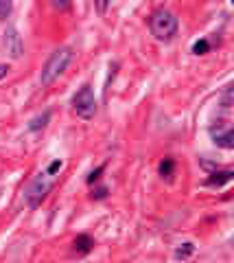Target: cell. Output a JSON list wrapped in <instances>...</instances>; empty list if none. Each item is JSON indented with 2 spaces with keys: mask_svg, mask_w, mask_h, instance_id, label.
Instances as JSON below:
<instances>
[{
  "mask_svg": "<svg viewBox=\"0 0 234 263\" xmlns=\"http://www.w3.org/2000/svg\"><path fill=\"white\" fill-rule=\"evenodd\" d=\"M70 60H73V51L68 46L57 48V51L51 53V57L46 60V64L42 68V75H39V84L42 86H51L61 72L68 68Z\"/></svg>",
  "mask_w": 234,
  "mask_h": 263,
  "instance_id": "obj_1",
  "label": "cell"
},
{
  "mask_svg": "<svg viewBox=\"0 0 234 263\" xmlns=\"http://www.w3.org/2000/svg\"><path fill=\"white\" fill-rule=\"evenodd\" d=\"M149 26H151V33L156 35V40L166 42V40H171L177 33V18L169 9H157L154 16H151Z\"/></svg>",
  "mask_w": 234,
  "mask_h": 263,
  "instance_id": "obj_2",
  "label": "cell"
},
{
  "mask_svg": "<svg viewBox=\"0 0 234 263\" xmlns=\"http://www.w3.org/2000/svg\"><path fill=\"white\" fill-rule=\"evenodd\" d=\"M73 110L77 112V116L81 119H92L97 114V99L90 86H81L73 97Z\"/></svg>",
  "mask_w": 234,
  "mask_h": 263,
  "instance_id": "obj_3",
  "label": "cell"
},
{
  "mask_svg": "<svg viewBox=\"0 0 234 263\" xmlns=\"http://www.w3.org/2000/svg\"><path fill=\"white\" fill-rule=\"evenodd\" d=\"M48 191H51V180H46L44 175H39V178L29 187V191H26V199H29L31 206H38V204L46 197Z\"/></svg>",
  "mask_w": 234,
  "mask_h": 263,
  "instance_id": "obj_4",
  "label": "cell"
},
{
  "mask_svg": "<svg viewBox=\"0 0 234 263\" xmlns=\"http://www.w3.org/2000/svg\"><path fill=\"white\" fill-rule=\"evenodd\" d=\"M4 46H7V53L11 57H22V53H24V46H22V40L20 35H18V31L13 29V26H9L7 31H4Z\"/></svg>",
  "mask_w": 234,
  "mask_h": 263,
  "instance_id": "obj_5",
  "label": "cell"
},
{
  "mask_svg": "<svg viewBox=\"0 0 234 263\" xmlns=\"http://www.w3.org/2000/svg\"><path fill=\"white\" fill-rule=\"evenodd\" d=\"M232 171L226 169V171H214V174H210V178L206 180V184L208 187H223V184L232 182Z\"/></svg>",
  "mask_w": 234,
  "mask_h": 263,
  "instance_id": "obj_6",
  "label": "cell"
},
{
  "mask_svg": "<svg viewBox=\"0 0 234 263\" xmlns=\"http://www.w3.org/2000/svg\"><path fill=\"white\" fill-rule=\"evenodd\" d=\"M92 246H94V241L88 235H77V239H75V250L81 252V255H88L92 250Z\"/></svg>",
  "mask_w": 234,
  "mask_h": 263,
  "instance_id": "obj_7",
  "label": "cell"
},
{
  "mask_svg": "<svg viewBox=\"0 0 234 263\" xmlns=\"http://www.w3.org/2000/svg\"><path fill=\"white\" fill-rule=\"evenodd\" d=\"M214 143H217L219 147L232 149L234 147V132L232 130H226L223 134H217V136H214Z\"/></svg>",
  "mask_w": 234,
  "mask_h": 263,
  "instance_id": "obj_8",
  "label": "cell"
},
{
  "mask_svg": "<svg viewBox=\"0 0 234 263\" xmlns=\"http://www.w3.org/2000/svg\"><path fill=\"white\" fill-rule=\"evenodd\" d=\"M48 119H51V112H44L42 116H38V119H33V121H31V125H29V128H31V130H39V128H44Z\"/></svg>",
  "mask_w": 234,
  "mask_h": 263,
  "instance_id": "obj_9",
  "label": "cell"
},
{
  "mask_svg": "<svg viewBox=\"0 0 234 263\" xmlns=\"http://www.w3.org/2000/svg\"><path fill=\"white\" fill-rule=\"evenodd\" d=\"M206 51H208V42H206V40H199V42H195V46H193V53H195V55H204Z\"/></svg>",
  "mask_w": 234,
  "mask_h": 263,
  "instance_id": "obj_10",
  "label": "cell"
},
{
  "mask_svg": "<svg viewBox=\"0 0 234 263\" xmlns=\"http://www.w3.org/2000/svg\"><path fill=\"white\" fill-rule=\"evenodd\" d=\"M193 252V243H184L182 248H177V252H175V257H182V259H186L188 255Z\"/></svg>",
  "mask_w": 234,
  "mask_h": 263,
  "instance_id": "obj_11",
  "label": "cell"
},
{
  "mask_svg": "<svg viewBox=\"0 0 234 263\" xmlns=\"http://www.w3.org/2000/svg\"><path fill=\"white\" fill-rule=\"evenodd\" d=\"M160 174L162 175H171V174H173V160H164V162H162V165H160Z\"/></svg>",
  "mask_w": 234,
  "mask_h": 263,
  "instance_id": "obj_12",
  "label": "cell"
},
{
  "mask_svg": "<svg viewBox=\"0 0 234 263\" xmlns=\"http://www.w3.org/2000/svg\"><path fill=\"white\" fill-rule=\"evenodd\" d=\"M9 11H11V4H9V0H0V18H7Z\"/></svg>",
  "mask_w": 234,
  "mask_h": 263,
  "instance_id": "obj_13",
  "label": "cell"
},
{
  "mask_svg": "<svg viewBox=\"0 0 234 263\" xmlns=\"http://www.w3.org/2000/svg\"><path fill=\"white\" fill-rule=\"evenodd\" d=\"M94 4H97V11L103 16L107 11V7H110V0H94Z\"/></svg>",
  "mask_w": 234,
  "mask_h": 263,
  "instance_id": "obj_14",
  "label": "cell"
},
{
  "mask_svg": "<svg viewBox=\"0 0 234 263\" xmlns=\"http://www.w3.org/2000/svg\"><path fill=\"white\" fill-rule=\"evenodd\" d=\"M61 169V160H53L51 165H48V169H46V175H53L55 171H59Z\"/></svg>",
  "mask_w": 234,
  "mask_h": 263,
  "instance_id": "obj_15",
  "label": "cell"
},
{
  "mask_svg": "<svg viewBox=\"0 0 234 263\" xmlns=\"http://www.w3.org/2000/svg\"><path fill=\"white\" fill-rule=\"evenodd\" d=\"M68 2H70V0H51V4L55 9H66V7H68Z\"/></svg>",
  "mask_w": 234,
  "mask_h": 263,
  "instance_id": "obj_16",
  "label": "cell"
},
{
  "mask_svg": "<svg viewBox=\"0 0 234 263\" xmlns=\"http://www.w3.org/2000/svg\"><path fill=\"white\" fill-rule=\"evenodd\" d=\"M101 171H103V167H98V169H94V171H92V174H90L88 182H90V184H92V182H94V180H97V178H98V174H101Z\"/></svg>",
  "mask_w": 234,
  "mask_h": 263,
  "instance_id": "obj_17",
  "label": "cell"
},
{
  "mask_svg": "<svg viewBox=\"0 0 234 263\" xmlns=\"http://www.w3.org/2000/svg\"><path fill=\"white\" fill-rule=\"evenodd\" d=\"M7 72H9V66L7 64H0V79H2V77H7Z\"/></svg>",
  "mask_w": 234,
  "mask_h": 263,
  "instance_id": "obj_18",
  "label": "cell"
},
{
  "mask_svg": "<svg viewBox=\"0 0 234 263\" xmlns=\"http://www.w3.org/2000/svg\"><path fill=\"white\" fill-rule=\"evenodd\" d=\"M105 193H107V191H105V189H98V191H97V193H94V197H105Z\"/></svg>",
  "mask_w": 234,
  "mask_h": 263,
  "instance_id": "obj_19",
  "label": "cell"
}]
</instances>
